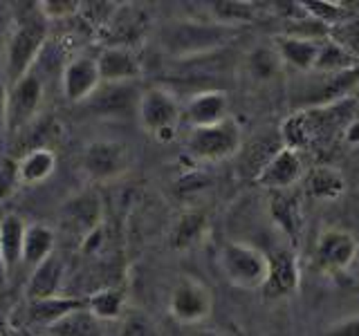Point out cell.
Segmentation results:
<instances>
[{"label": "cell", "instance_id": "obj_22", "mask_svg": "<svg viewBox=\"0 0 359 336\" xmlns=\"http://www.w3.org/2000/svg\"><path fill=\"white\" fill-rule=\"evenodd\" d=\"M146 27V14L137 7H117L115 16L104 29L110 36H115L112 48H130L137 41Z\"/></svg>", "mask_w": 359, "mask_h": 336}, {"label": "cell", "instance_id": "obj_37", "mask_svg": "<svg viewBox=\"0 0 359 336\" xmlns=\"http://www.w3.org/2000/svg\"><path fill=\"white\" fill-rule=\"evenodd\" d=\"M344 137L348 144H359V119H353L344 130Z\"/></svg>", "mask_w": 359, "mask_h": 336}, {"label": "cell", "instance_id": "obj_33", "mask_svg": "<svg viewBox=\"0 0 359 336\" xmlns=\"http://www.w3.org/2000/svg\"><path fill=\"white\" fill-rule=\"evenodd\" d=\"M36 7H39V14L45 20L72 18V16H79V11H81V3H74V0H43Z\"/></svg>", "mask_w": 359, "mask_h": 336}, {"label": "cell", "instance_id": "obj_12", "mask_svg": "<svg viewBox=\"0 0 359 336\" xmlns=\"http://www.w3.org/2000/svg\"><path fill=\"white\" fill-rule=\"evenodd\" d=\"M104 83L99 74V65H97V56H76L70 63L63 67V76H61V85H63V94L70 104H86V101L93 97L99 85Z\"/></svg>", "mask_w": 359, "mask_h": 336}, {"label": "cell", "instance_id": "obj_30", "mask_svg": "<svg viewBox=\"0 0 359 336\" xmlns=\"http://www.w3.org/2000/svg\"><path fill=\"white\" fill-rule=\"evenodd\" d=\"M303 5V11H306V16L314 22H319L321 27L325 29H332L337 27L339 22H344L346 18H351L355 14L353 7H348L344 3H325V0H314V3H301Z\"/></svg>", "mask_w": 359, "mask_h": 336}, {"label": "cell", "instance_id": "obj_9", "mask_svg": "<svg viewBox=\"0 0 359 336\" xmlns=\"http://www.w3.org/2000/svg\"><path fill=\"white\" fill-rule=\"evenodd\" d=\"M306 177V168L301 162V153L278 146L267 164L258 171L254 182L267 190H290Z\"/></svg>", "mask_w": 359, "mask_h": 336}, {"label": "cell", "instance_id": "obj_16", "mask_svg": "<svg viewBox=\"0 0 359 336\" xmlns=\"http://www.w3.org/2000/svg\"><path fill=\"white\" fill-rule=\"evenodd\" d=\"M86 307V298L76 296H54L45 300H27L20 312V323L27 328H43L50 330L54 323L65 318L67 314Z\"/></svg>", "mask_w": 359, "mask_h": 336}, {"label": "cell", "instance_id": "obj_2", "mask_svg": "<svg viewBox=\"0 0 359 336\" xmlns=\"http://www.w3.org/2000/svg\"><path fill=\"white\" fill-rule=\"evenodd\" d=\"M218 267L233 287L247 291L263 289L269 272V255L250 242L227 240L218 251Z\"/></svg>", "mask_w": 359, "mask_h": 336}, {"label": "cell", "instance_id": "obj_19", "mask_svg": "<svg viewBox=\"0 0 359 336\" xmlns=\"http://www.w3.org/2000/svg\"><path fill=\"white\" fill-rule=\"evenodd\" d=\"M140 94L130 83H101L97 92L86 101V106L97 115H123L133 106L137 110Z\"/></svg>", "mask_w": 359, "mask_h": 336}, {"label": "cell", "instance_id": "obj_28", "mask_svg": "<svg viewBox=\"0 0 359 336\" xmlns=\"http://www.w3.org/2000/svg\"><path fill=\"white\" fill-rule=\"evenodd\" d=\"M86 307L95 314V316L104 323V321H117L121 318L123 309H126V296H123L121 289H97L90 296H86Z\"/></svg>", "mask_w": 359, "mask_h": 336}, {"label": "cell", "instance_id": "obj_36", "mask_svg": "<svg viewBox=\"0 0 359 336\" xmlns=\"http://www.w3.org/2000/svg\"><path fill=\"white\" fill-rule=\"evenodd\" d=\"M323 336H359V316H348L332 323Z\"/></svg>", "mask_w": 359, "mask_h": 336}, {"label": "cell", "instance_id": "obj_4", "mask_svg": "<svg viewBox=\"0 0 359 336\" xmlns=\"http://www.w3.org/2000/svg\"><path fill=\"white\" fill-rule=\"evenodd\" d=\"M137 117L142 128L157 141L171 144L177 137V126L182 121V106L166 88H149L140 94Z\"/></svg>", "mask_w": 359, "mask_h": 336}, {"label": "cell", "instance_id": "obj_21", "mask_svg": "<svg viewBox=\"0 0 359 336\" xmlns=\"http://www.w3.org/2000/svg\"><path fill=\"white\" fill-rule=\"evenodd\" d=\"M27 224L18 216H5L0 220V265L5 274H11L22 265V244H25Z\"/></svg>", "mask_w": 359, "mask_h": 336}, {"label": "cell", "instance_id": "obj_38", "mask_svg": "<svg viewBox=\"0 0 359 336\" xmlns=\"http://www.w3.org/2000/svg\"><path fill=\"white\" fill-rule=\"evenodd\" d=\"M7 132V90L0 94V139Z\"/></svg>", "mask_w": 359, "mask_h": 336}, {"label": "cell", "instance_id": "obj_13", "mask_svg": "<svg viewBox=\"0 0 359 336\" xmlns=\"http://www.w3.org/2000/svg\"><path fill=\"white\" fill-rule=\"evenodd\" d=\"M229 97L222 90H202L189 97L182 108V121L189 128H205L229 119Z\"/></svg>", "mask_w": 359, "mask_h": 336}, {"label": "cell", "instance_id": "obj_39", "mask_svg": "<svg viewBox=\"0 0 359 336\" xmlns=\"http://www.w3.org/2000/svg\"><path fill=\"white\" fill-rule=\"evenodd\" d=\"M187 336H227V334H222V332H216V330H209V328H191V332Z\"/></svg>", "mask_w": 359, "mask_h": 336}, {"label": "cell", "instance_id": "obj_27", "mask_svg": "<svg viewBox=\"0 0 359 336\" xmlns=\"http://www.w3.org/2000/svg\"><path fill=\"white\" fill-rule=\"evenodd\" d=\"M280 67H283V63H280L274 45H258V48H254L245 59V72L250 74L256 83L274 81L276 74L280 72Z\"/></svg>", "mask_w": 359, "mask_h": 336}, {"label": "cell", "instance_id": "obj_34", "mask_svg": "<svg viewBox=\"0 0 359 336\" xmlns=\"http://www.w3.org/2000/svg\"><path fill=\"white\" fill-rule=\"evenodd\" d=\"M18 184V162L0 155V200H7Z\"/></svg>", "mask_w": 359, "mask_h": 336}, {"label": "cell", "instance_id": "obj_23", "mask_svg": "<svg viewBox=\"0 0 359 336\" xmlns=\"http://www.w3.org/2000/svg\"><path fill=\"white\" fill-rule=\"evenodd\" d=\"M207 227H209V220L205 213L187 211L173 224L171 235H168V244H171V249H175V251H187L205 238Z\"/></svg>", "mask_w": 359, "mask_h": 336}, {"label": "cell", "instance_id": "obj_41", "mask_svg": "<svg viewBox=\"0 0 359 336\" xmlns=\"http://www.w3.org/2000/svg\"><path fill=\"white\" fill-rule=\"evenodd\" d=\"M233 336H243V334H241V332H236V334H233Z\"/></svg>", "mask_w": 359, "mask_h": 336}, {"label": "cell", "instance_id": "obj_3", "mask_svg": "<svg viewBox=\"0 0 359 336\" xmlns=\"http://www.w3.org/2000/svg\"><path fill=\"white\" fill-rule=\"evenodd\" d=\"M241 144H243L241 126L236 123L233 117H229L216 123V126L191 128L187 134L184 148L191 160L202 164H218L238 153Z\"/></svg>", "mask_w": 359, "mask_h": 336}, {"label": "cell", "instance_id": "obj_24", "mask_svg": "<svg viewBox=\"0 0 359 336\" xmlns=\"http://www.w3.org/2000/svg\"><path fill=\"white\" fill-rule=\"evenodd\" d=\"M54 244H56V235L54 231L48 227V224H27V231H25V244H22V265H29L32 269L39 267L43 260L54 251Z\"/></svg>", "mask_w": 359, "mask_h": 336}, {"label": "cell", "instance_id": "obj_29", "mask_svg": "<svg viewBox=\"0 0 359 336\" xmlns=\"http://www.w3.org/2000/svg\"><path fill=\"white\" fill-rule=\"evenodd\" d=\"M359 65L351 54H348L339 43H334L330 36L321 38L319 43V59L314 65L312 74H334V72H344L348 67Z\"/></svg>", "mask_w": 359, "mask_h": 336}, {"label": "cell", "instance_id": "obj_10", "mask_svg": "<svg viewBox=\"0 0 359 336\" xmlns=\"http://www.w3.org/2000/svg\"><path fill=\"white\" fill-rule=\"evenodd\" d=\"M301 287V265L294 249H276L269 253V272L263 285L267 300H283L294 296Z\"/></svg>", "mask_w": 359, "mask_h": 336}, {"label": "cell", "instance_id": "obj_32", "mask_svg": "<svg viewBox=\"0 0 359 336\" xmlns=\"http://www.w3.org/2000/svg\"><path fill=\"white\" fill-rule=\"evenodd\" d=\"M328 36L334 43H339L341 48L359 63V14H357V11L351 18H346L344 22H339L337 27L328 29Z\"/></svg>", "mask_w": 359, "mask_h": 336}, {"label": "cell", "instance_id": "obj_7", "mask_svg": "<svg viewBox=\"0 0 359 336\" xmlns=\"http://www.w3.org/2000/svg\"><path fill=\"white\" fill-rule=\"evenodd\" d=\"M357 253H359V244L355 240V235L341 227H330L321 231V235L317 238L312 265L317 272L334 276L346 272L355 262Z\"/></svg>", "mask_w": 359, "mask_h": 336}, {"label": "cell", "instance_id": "obj_31", "mask_svg": "<svg viewBox=\"0 0 359 336\" xmlns=\"http://www.w3.org/2000/svg\"><path fill=\"white\" fill-rule=\"evenodd\" d=\"M211 18L220 22L222 27L229 25H245L261 16V7L252 3H213L209 5Z\"/></svg>", "mask_w": 359, "mask_h": 336}, {"label": "cell", "instance_id": "obj_15", "mask_svg": "<svg viewBox=\"0 0 359 336\" xmlns=\"http://www.w3.org/2000/svg\"><path fill=\"white\" fill-rule=\"evenodd\" d=\"M267 211H269L272 222L278 227V231H283V235H287L292 244H299L301 235H303V227H306V220H303L301 197L294 193V188L269 190Z\"/></svg>", "mask_w": 359, "mask_h": 336}, {"label": "cell", "instance_id": "obj_17", "mask_svg": "<svg viewBox=\"0 0 359 336\" xmlns=\"http://www.w3.org/2000/svg\"><path fill=\"white\" fill-rule=\"evenodd\" d=\"M65 280V262L59 253H52L48 260H43L39 267L32 269L29 280L25 285V298L27 300H45L61 296Z\"/></svg>", "mask_w": 359, "mask_h": 336}, {"label": "cell", "instance_id": "obj_40", "mask_svg": "<svg viewBox=\"0 0 359 336\" xmlns=\"http://www.w3.org/2000/svg\"><path fill=\"white\" fill-rule=\"evenodd\" d=\"M11 328H14V323L7 316H0V336H9L11 334Z\"/></svg>", "mask_w": 359, "mask_h": 336}, {"label": "cell", "instance_id": "obj_1", "mask_svg": "<svg viewBox=\"0 0 359 336\" xmlns=\"http://www.w3.org/2000/svg\"><path fill=\"white\" fill-rule=\"evenodd\" d=\"M45 43H48V20L39 14L36 7V14L22 18L7 41V52H5L7 88L32 74V67L39 61Z\"/></svg>", "mask_w": 359, "mask_h": 336}, {"label": "cell", "instance_id": "obj_11", "mask_svg": "<svg viewBox=\"0 0 359 336\" xmlns=\"http://www.w3.org/2000/svg\"><path fill=\"white\" fill-rule=\"evenodd\" d=\"M61 218L65 227L79 233V238L83 242L90 233H95L104 224V202H101L97 190H81L61 206Z\"/></svg>", "mask_w": 359, "mask_h": 336}, {"label": "cell", "instance_id": "obj_20", "mask_svg": "<svg viewBox=\"0 0 359 336\" xmlns=\"http://www.w3.org/2000/svg\"><path fill=\"white\" fill-rule=\"evenodd\" d=\"M306 193L317 202H334L346 193V175L332 164H317L303 177Z\"/></svg>", "mask_w": 359, "mask_h": 336}, {"label": "cell", "instance_id": "obj_5", "mask_svg": "<svg viewBox=\"0 0 359 336\" xmlns=\"http://www.w3.org/2000/svg\"><path fill=\"white\" fill-rule=\"evenodd\" d=\"M133 166L128 144L117 139L90 141L81 153V171L93 182H115Z\"/></svg>", "mask_w": 359, "mask_h": 336}, {"label": "cell", "instance_id": "obj_25", "mask_svg": "<svg viewBox=\"0 0 359 336\" xmlns=\"http://www.w3.org/2000/svg\"><path fill=\"white\" fill-rule=\"evenodd\" d=\"M56 171V155L50 148H32L20 157L18 179L20 184H41Z\"/></svg>", "mask_w": 359, "mask_h": 336}, {"label": "cell", "instance_id": "obj_6", "mask_svg": "<svg viewBox=\"0 0 359 336\" xmlns=\"http://www.w3.org/2000/svg\"><path fill=\"white\" fill-rule=\"evenodd\" d=\"M213 312L211 289L194 276H182L173 285L168 296V314L180 325L198 328L205 323Z\"/></svg>", "mask_w": 359, "mask_h": 336}, {"label": "cell", "instance_id": "obj_8", "mask_svg": "<svg viewBox=\"0 0 359 336\" xmlns=\"http://www.w3.org/2000/svg\"><path fill=\"white\" fill-rule=\"evenodd\" d=\"M43 104V81L36 74H27L18 83L7 88V132H20L36 119Z\"/></svg>", "mask_w": 359, "mask_h": 336}, {"label": "cell", "instance_id": "obj_14", "mask_svg": "<svg viewBox=\"0 0 359 336\" xmlns=\"http://www.w3.org/2000/svg\"><path fill=\"white\" fill-rule=\"evenodd\" d=\"M319 43L321 38H310L303 34H278L274 36L272 45L278 54L283 67H292L299 74H312L314 65L319 59Z\"/></svg>", "mask_w": 359, "mask_h": 336}, {"label": "cell", "instance_id": "obj_35", "mask_svg": "<svg viewBox=\"0 0 359 336\" xmlns=\"http://www.w3.org/2000/svg\"><path fill=\"white\" fill-rule=\"evenodd\" d=\"M121 336H157L155 325L142 316V314H130V316L123 321Z\"/></svg>", "mask_w": 359, "mask_h": 336}, {"label": "cell", "instance_id": "obj_26", "mask_svg": "<svg viewBox=\"0 0 359 336\" xmlns=\"http://www.w3.org/2000/svg\"><path fill=\"white\" fill-rule=\"evenodd\" d=\"M45 336H104V328L95 314L83 307L54 323L50 330H45Z\"/></svg>", "mask_w": 359, "mask_h": 336}, {"label": "cell", "instance_id": "obj_18", "mask_svg": "<svg viewBox=\"0 0 359 336\" xmlns=\"http://www.w3.org/2000/svg\"><path fill=\"white\" fill-rule=\"evenodd\" d=\"M99 74L104 83H130L142 74V63L130 48H108L97 56Z\"/></svg>", "mask_w": 359, "mask_h": 336}]
</instances>
